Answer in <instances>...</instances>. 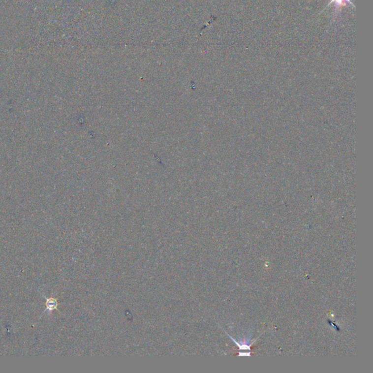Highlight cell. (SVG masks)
<instances>
[{
  "label": "cell",
  "mask_w": 373,
  "mask_h": 373,
  "mask_svg": "<svg viewBox=\"0 0 373 373\" xmlns=\"http://www.w3.org/2000/svg\"><path fill=\"white\" fill-rule=\"evenodd\" d=\"M345 1H348V2L350 3L353 7H354V4H353L352 2L351 1V0H332V1H330V4H329V5H330V4H332V3H335L337 7H341V6L343 5V4H345Z\"/></svg>",
  "instance_id": "obj_1"
}]
</instances>
